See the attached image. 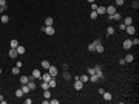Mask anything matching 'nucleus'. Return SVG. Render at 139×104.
<instances>
[{"mask_svg": "<svg viewBox=\"0 0 139 104\" xmlns=\"http://www.w3.org/2000/svg\"><path fill=\"white\" fill-rule=\"evenodd\" d=\"M88 2H90V3H94V0H88Z\"/></svg>", "mask_w": 139, "mask_h": 104, "instance_id": "48", "label": "nucleus"}, {"mask_svg": "<svg viewBox=\"0 0 139 104\" xmlns=\"http://www.w3.org/2000/svg\"><path fill=\"white\" fill-rule=\"evenodd\" d=\"M53 23H54L53 17H46L45 19V26H50V25H53Z\"/></svg>", "mask_w": 139, "mask_h": 104, "instance_id": "22", "label": "nucleus"}, {"mask_svg": "<svg viewBox=\"0 0 139 104\" xmlns=\"http://www.w3.org/2000/svg\"><path fill=\"white\" fill-rule=\"evenodd\" d=\"M40 78H42L40 70H39V68H34L33 73H31V79H40Z\"/></svg>", "mask_w": 139, "mask_h": 104, "instance_id": "2", "label": "nucleus"}, {"mask_svg": "<svg viewBox=\"0 0 139 104\" xmlns=\"http://www.w3.org/2000/svg\"><path fill=\"white\" fill-rule=\"evenodd\" d=\"M119 30H122V31L125 30V25H124V23H121V25H119Z\"/></svg>", "mask_w": 139, "mask_h": 104, "instance_id": "46", "label": "nucleus"}, {"mask_svg": "<svg viewBox=\"0 0 139 104\" xmlns=\"http://www.w3.org/2000/svg\"><path fill=\"white\" fill-rule=\"evenodd\" d=\"M79 79H81V81L84 82V84L90 82V76H88V75H81V76H79Z\"/></svg>", "mask_w": 139, "mask_h": 104, "instance_id": "13", "label": "nucleus"}, {"mask_svg": "<svg viewBox=\"0 0 139 104\" xmlns=\"http://www.w3.org/2000/svg\"><path fill=\"white\" fill-rule=\"evenodd\" d=\"M97 14H107V9H105V6H97Z\"/></svg>", "mask_w": 139, "mask_h": 104, "instance_id": "21", "label": "nucleus"}, {"mask_svg": "<svg viewBox=\"0 0 139 104\" xmlns=\"http://www.w3.org/2000/svg\"><path fill=\"white\" fill-rule=\"evenodd\" d=\"M97 92H99V95H102V93H104V92H105V90H104V89H102V87H99V89H97Z\"/></svg>", "mask_w": 139, "mask_h": 104, "instance_id": "43", "label": "nucleus"}, {"mask_svg": "<svg viewBox=\"0 0 139 104\" xmlns=\"http://www.w3.org/2000/svg\"><path fill=\"white\" fill-rule=\"evenodd\" d=\"M114 3H116V6H124L125 0H114Z\"/></svg>", "mask_w": 139, "mask_h": 104, "instance_id": "34", "label": "nucleus"}, {"mask_svg": "<svg viewBox=\"0 0 139 104\" xmlns=\"http://www.w3.org/2000/svg\"><path fill=\"white\" fill-rule=\"evenodd\" d=\"M102 98H104V101H111V93L110 92H104Z\"/></svg>", "mask_w": 139, "mask_h": 104, "instance_id": "14", "label": "nucleus"}, {"mask_svg": "<svg viewBox=\"0 0 139 104\" xmlns=\"http://www.w3.org/2000/svg\"><path fill=\"white\" fill-rule=\"evenodd\" d=\"M25 103H26V104H31V103H33V100H31V98H26Z\"/></svg>", "mask_w": 139, "mask_h": 104, "instance_id": "45", "label": "nucleus"}, {"mask_svg": "<svg viewBox=\"0 0 139 104\" xmlns=\"http://www.w3.org/2000/svg\"><path fill=\"white\" fill-rule=\"evenodd\" d=\"M97 11H91V12H90V17H91L93 19V20H96V19H97Z\"/></svg>", "mask_w": 139, "mask_h": 104, "instance_id": "33", "label": "nucleus"}, {"mask_svg": "<svg viewBox=\"0 0 139 104\" xmlns=\"http://www.w3.org/2000/svg\"><path fill=\"white\" fill-rule=\"evenodd\" d=\"M63 79H65V81H70V79H71V73H70L68 70H65V73H63Z\"/></svg>", "mask_w": 139, "mask_h": 104, "instance_id": "28", "label": "nucleus"}, {"mask_svg": "<svg viewBox=\"0 0 139 104\" xmlns=\"http://www.w3.org/2000/svg\"><path fill=\"white\" fill-rule=\"evenodd\" d=\"M42 67H43L45 68V70H48V68H50V65H51V64H50V61H46V59H45V61H42Z\"/></svg>", "mask_w": 139, "mask_h": 104, "instance_id": "20", "label": "nucleus"}, {"mask_svg": "<svg viewBox=\"0 0 139 104\" xmlns=\"http://www.w3.org/2000/svg\"><path fill=\"white\" fill-rule=\"evenodd\" d=\"M20 89L23 90V95H26V93H29V92H31V90H29V87L26 86V84H22V87H20Z\"/></svg>", "mask_w": 139, "mask_h": 104, "instance_id": "26", "label": "nucleus"}, {"mask_svg": "<svg viewBox=\"0 0 139 104\" xmlns=\"http://www.w3.org/2000/svg\"><path fill=\"white\" fill-rule=\"evenodd\" d=\"M56 86H57L56 79H54V78H51V79H50V89H53V87H56Z\"/></svg>", "mask_w": 139, "mask_h": 104, "instance_id": "32", "label": "nucleus"}, {"mask_svg": "<svg viewBox=\"0 0 139 104\" xmlns=\"http://www.w3.org/2000/svg\"><path fill=\"white\" fill-rule=\"evenodd\" d=\"M0 20H2V23H8V22H9V17H8L6 14H3L2 17H0Z\"/></svg>", "mask_w": 139, "mask_h": 104, "instance_id": "30", "label": "nucleus"}, {"mask_svg": "<svg viewBox=\"0 0 139 104\" xmlns=\"http://www.w3.org/2000/svg\"><path fill=\"white\" fill-rule=\"evenodd\" d=\"M94 51H97L99 54H102V53L105 51V50H104V45H102V44H97V45H96V50H94Z\"/></svg>", "mask_w": 139, "mask_h": 104, "instance_id": "15", "label": "nucleus"}, {"mask_svg": "<svg viewBox=\"0 0 139 104\" xmlns=\"http://www.w3.org/2000/svg\"><path fill=\"white\" fill-rule=\"evenodd\" d=\"M43 98L50 100V98H51V92H50V90H43Z\"/></svg>", "mask_w": 139, "mask_h": 104, "instance_id": "31", "label": "nucleus"}, {"mask_svg": "<svg viewBox=\"0 0 139 104\" xmlns=\"http://www.w3.org/2000/svg\"><path fill=\"white\" fill-rule=\"evenodd\" d=\"M14 95H15V98H22V96H23V90H22V89H17V90L14 92Z\"/></svg>", "mask_w": 139, "mask_h": 104, "instance_id": "24", "label": "nucleus"}, {"mask_svg": "<svg viewBox=\"0 0 139 104\" xmlns=\"http://www.w3.org/2000/svg\"><path fill=\"white\" fill-rule=\"evenodd\" d=\"M108 19H110V20H121V19H122V16L119 14V12H114V14L108 16Z\"/></svg>", "mask_w": 139, "mask_h": 104, "instance_id": "11", "label": "nucleus"}, {"mask_svg": "<svg viewBox=\"0 0 139 104\" xmlns=\"http://www.w3.org/2000/svg\"><path fill=\"white\" fill-rule=\"evenodd\" d=\"M3 11H5V8H3V6H0V12H3Z\"/></svg>", "mask_w": 139, "mask_h": 104, "instance_id": "47", "label": "nucleus"}, {"mask_svg": "<svg viewBox=\"0 0 139 104\" xmlns=\"http://www.w3.org/2000/svg\"><path fill=\"white\" fill-rule=\"evenodd\" d=\"M96 9H97V5H96V3H91V11H96Z\"/></svg>", "mask_w": 139, "mask_h": 104, "instance_id": "41", "label": "nucleus"}, {"mask_svg": "<svg viewBox=\"0 0 139 104\" xmlns=\"http://www.w3.org/2000/svg\"><path fill=\"white\" fill-rule=\"evenodd\" d=\"M8 56H9L11 59H15V58L19 56V53H17V50H15V48H11L9 51H8Z\"/></svg>", "mask_w": 139, "mask_h": 104, "instance_id": "8", "label": "nucleus"}, {"mask_svg": "<svg viewBox=\"0 0 139 104\" xmlns=\"http://www.w3.org/2000/svg\"><path fill=\"white\" fill-rule=\"evenodd\" d=\"M87 73H88V75H94V73H96L94 67H90V68H88V71H87Z\"/></svg>", "mask_w": 139, "mask_h": 104, "instance_id": "36", "label": "nucleus"}, {"mask_svg": "<svg viewBox=\"0 0 139 104\" xmlns=\"http://www.w3.org/2000/svg\"><path fill=\"white\" fill-rule=\"evenodd\" d=\"M29 79H31V76H26V75H23V76H20V84H28Z\"/></svg>", "mask_w": 139, "mask_h": 104, "instance_id": "12", "label": "nucleus"}, {"mask_svg": "<svg viewBox=\"0 0 139 104\" xmlns=\"http://www.w3.org/2000/svg\"><path fill=\"white\" fill-rule=\"evenodd\" d=\"M125 31H127L130 36H133V34H136V26L133 25V23H131V25H127V26H125Z\"/></svg>", "mask_w": 139, "mask_h": 104, "instance_id": "3", "label": "nucleus"}, {"mask_svg": "<svg viewBox=\"0 0 139 104\" xmlns=\"http://www.w3.org/2000/svg\"><path fill=\"white\" fill-rule=\"evenodd\" d=\"M82 89H84V82H82L81 79L74 81V90H82Z\"/></svg>", "mask_w": 139, "mask_h": 104, "instance_id": "7", "label": "nucleus"}, {"mask_svg": "<svg viewBox=\"0 0 139 104\" xmlns=\"http://www.w3.org/2000/svg\"><path fill=\"white\" fill-rule=\"evenodd\" d=\"M50 103L51 104H59V100H50Z\"/></svg>", "mask_w": 139, "mask_h": 104, "instance_id": "44", "label": "nucleus"}, {"mask_svg": "<svg viewBox=\"0 0 139 104\" xmlns=\"http://www.w3.org/2000/svg\"><path fill=\"white\" fill-rule=\"evenodd\" d=\"M29 87V90H37V86H36V79H29V82L26 84Z\"/></svg>", "mask_w": 139, "mask_h": 104, "instance_id": "9", "label": "nucleus"}, {"mask_svg": "<svg viewBox=\"0 0 139 104\" xmlns=\"http://www.w3.org/2000/svg\"><path fill=\"white\" fill-rule=\"evenodd\" d=\"M40 89H42V90H50V82H46V81H42V84H40Z\"/></svg>", "mask_w": 139, "mask_h": 104, "instance_id": "19", "label": "nucleus"}, {"mask_svg": "<svg viewBox=\"0 0 139 104\" xmlns=\"http://www.w3.org/2000/svg\"><path fill=\"white\" fill-rule=\"evenodd\" d=\"M0 6H3L5 9L8 8V5H6V0H0Z\"/></svg>", "mask_w": 139, "mask_h": 104, "instance_id": "38", "label": "nucleus"}, {"mask_svg": "<svg viewBox=\"0 0 139 104\" xmlns=\"http://www.w3.org/2000/svg\"><path fill=\"white\" fill-rule=\"evenodd\" d=\"M19 73H20V67H17V65L12 67V75H19Z\"/></svg>", "mask_w": 139, "mask_h": 104, "instance_id": "35", "label": "nucleus"}, {"mask_svg": "<svg viewBox=\"0 0 139 104\" xmlns=\"http://www.w3.org/2000/svg\"><path fill=\"white\" fill-rule=\"evenodd\" d=\"M88 76H90V82H97L99 81V78H97V75H88Z\"/></svg>", "mask_w": 139, "mask_h": 104, "instance_id": "23", "label": "nucleus"}, {"mask_svg": "<svg viewBox=\"0 0 139 104\" xmlns=\"http://www.w3.org/2000/svg\"><path fill=\"white\" fill-rule=\"evenodd\" d=\"M114 34V28L113 26H108V28H107V36H113Z\"/></svg>", "mask_w": 139, "mask_h": 104, "instance_id": "29", "label": "nucleus"}, {"mask_svg": "<svg viewBox=\"0 0 139 104\" xmlns=\"http://www.w3.org/2000/svg\"><path fill=\"white\" fill-rule=\"evenodd\" d=\"M45 33H46L48 36H53V34L56 33V30H54V26H53V25H50V26H45Z\"/></svg>", "mask_w": 139, "mask_h": 104, "instance_id": "6", "label": "nucleus"}, {"mask_svg": "<svg viewBox=\"0 0 139 104\" xmlns=\"http://www.w3.org/2000/svg\"><path fill=\"white\" fill-rule=\"evenodd\" d=\"M105 9H107V14H108V16H111V14H114V12H117V11H116V5L105 6Z\"/></svg>", "mask_w": 139, "mask_h": 104, "instance_id": "5", "label": "nucleus"}, {"mask_svg": "<svg viewBox=\"0 0 139 104\" xmlns=\"http://www.w3.org/2000/svg\"><path fill=\"white\" fill-rule=\"evenodd\" d=\"M53 78V76H51V75H50V73H48V71H46V73H45V75H42V81H46V82H50V79H51Z\"/></svg>", "mask_w": 139, "mask_h": 104, "instance_id": "16", "label": "nucleus"}, {"mask_svg": "<svg viewBox=\"0 0 139 104\" xmlns=\"http://www.w3.org/2000/svg\"><path fill=\"white\" fill-rule=\"evenodd\" d=\"M15 65H17V67H22L23 62H22V61H17V62H15Z\"/></svg>", "mask_w": 139, "mask_h": 104, "instance_id": "42", "label": "nucleus"}, {"mask_svg": "<svg viewBox=\"0 0 139 104\" xmlns=\"http://www.w3.org/2000/svg\"><path fill=\"white\" fill-rule=\"evenodd\" d=\"M131 6L135 8V9H138V8H139V2H138V0H135V2L131 3Z\"/></svg>", "mask_w": 139, "mask_h": 104, "instance_id": "37", "label": "nucleus"}, {"mask_svg": "<svg viewBox=\"0 0 139 104\" xmlns=\"http://www.w3.org/2000/svg\"><path fill=\"white\" fill-rule=\"evenodd\" d=\"M15 50H17L19 54H23V53H25V47H23V45H20V44H19V47H17Z\"/></svg>", "mask_w": 139, "mask_h": 104, "instance_id": "27", "label": "nucleus"}, {"mask_svg": "<svg viewBox=\"0 0 139 104\" xmlns=\"http://www.w3.org/2000/svg\"><path fill=\"white\" fill-rule=\"evenodd\" d=\"M124 61H125V64H128V62H133V61H135V56L133 54H127L124 58Z\"/></svg>", "mask_w": 139, "mask_h": 104, "instance_id": "17", "label": "nucleus"}, {"mask_svg": "<svg viewBox=\"0 0 139 104\" xmlns=\"http://www.w3.org/2000/svg\"><path fill=\"white\" fill-rule=\"evenodd\" d=\"M94 70H96V73H97V71H102V65H96Z\"/></svg>", "mask_w": 139, "mask_h": 104, "instance_id": "40", "label": "nucleus"}, {"mask_svg": "<svg viewBox=\"0 0 139 104\" xmlns=\"http://www.w3.org/2000/svg\"><path fill=\"white\" fill-rule=\"evenodd\" d=\"M122 45H124V48H125V50H130V48L133 47V44H131V39H125V41H124V44H122Z\"/></svg>", "mask_w": 139, "mask_h": 104, "instance_id": "10", "label": "nucleus"}, {"mask_svg": "<svg viewBox=\"0 0 139 104\" xmlns=\"http://www.w3.org/2000/svg\"><path fill=\"white\" fill-rule=\"evenodd\" d=\"M131 44H133V45H139V39H138V37L131 39Z\"/></svg>", "mask_w": 139, "mask_h": 104, "instance_id": "39", "label": "nucleus"}, {"mask_svg": "<svg viewBox=\"0 0 139 104\" xmlns=\"http://www.w3.org/2000/svg\"><path fill=\"white\" fill-rule=\"evenodd\" d=\"M2 100H3V95H0V101H2Z\"/></svg>", "mask_w": 139, "mask_h": 104, "instance_id": "49", "label": "nucleus"}, {"mask_svg": "<svg viewBox=\"0 0 139 104\" xmlns=\"http://www.w3.org/2000/svg\"><path fill=\"white\" fill-rule=\"evenodd\" d=\"M97 44H102V41H100V39H97V41L91 42V44L88 45V51H94V50H96V45H97Z\"/></svg>", "mask_w": 139, "mask_h": 104, "instance_id": "4", "label": "nucleus"}, {"mask_svg": "<svg viewBox=\"0 0 139 104\" xmlns=\"http://www.w3.org/2000/svg\"><path fill=\"white\" fill-rule=\"evenodd\" d=\"M9 47H11V48H17V47H19V41H15V39H12V41L9 42Z\"/></svg>", "mask_w": 139, "mask_h": 104, "instance_id": "25", "label": "nucleus"}, {"mask_svg": "<svg viewBox=\"0 0 139 104\" xmlns=\"http://www.w3.org/2000/svg\"><path fill=\"white\" fill-rule=\"evenodd\" d=\"M122 23H124L125 26H127V25H131V23H133V17H130V16H128V17H125Z\"/></svg>", "mask_w": 139, "mask_h": 104, "instance_id": "18", "label": "nucleus"}, {"mask_svg": "<svg viewBox=\"0 0 139 104\" xmlns=\"http://www.w3.org/2000/svg\"><path fill=\"white\" fill-rule=\"evenodd\" d=\"M0 75H2V68H0Z\"/></svg>", "mask_w": 139, "mask_h": 104, "instance_id": "50", "label": "nucleus"}, {"mask_svg": "<svg viewBox=\"0 0 139 104\" xmlns=\"http://www.w3.org/2000/svg\"><path fill=\"white\" fill-rule=\"evenodd\" d=\"M46 71H48L50 75H51L53 78H56V76L59 75V70H57V67H54V65H50V68H48Z\"/></svg>", "mask_w": 139, "mask_h": 104, "instance_id": "1", "label": "nucleus"}]
</instances>
